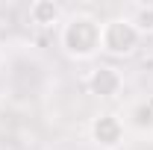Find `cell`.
Here are the masks:
<instances>
[{
    "label": "cell",
    "mask_w": 153,
    "mask_h": 150,
    "mask_svg": "<svg viewBox=\"0 0 153 150\" xmlns=\"http://www.w3.org/2000/svg\"><path fill=\"white\" fill-rule=\"evenodd\" d=\"M100 27L103 21H97L88 12H76L62 24L59 30V47L65 50V56L76 62H88L100 53Z\"/></svg>",
    "instance_id": "obj_1"
},
{
    "label": "cell",
    "mask_w": 153,
    "mask_h": 150,
    "mask_svg": "<svg viewBox=\"0 0 153 150\" xmlns=\"http://www.w3.org/2000/svg\"><path fill=\"white\" fill-rule=\"evenodd\" d=\"M138 44H141V36L130 24V18L103 21V27H100V53L115 56V59H127L138 50Z\"/></svg>",
    "instance_id": "obj_2"
},
{
    "label": "cell",
    "mask_w": 153,
    "mask_h": 150,
    "mask_svg": "<svg viewBox=\"0 0 153 150\" xmlns=\"http://www.w3.org/2000/svg\"><path fill=\"white\" fill-rule=\"evenodd\" d=\"M88 135L100 150H121L127 138V124L115 112H97L88 124Z\"/></svg>",
    "instance_id": "obj_3"
},
{
    "label": "cell",
    "mask_w": 153,
    "mask_h": 150,
    "mask_svg": "<svg viewBox=\"0 0 153 150\" xmlns=\"http://www.w3.org/2000/svg\"><path fill=\"white\" fill-rule=\"evenodd\" d=\"M85 88L94 97H100V100H115L118 94L124 91V76L112 65H97L85 76Z\"/></svg>",
    "instance_id": "obj_4"
},
{
    "label": "cell",
    "mask_w": 153,
    "mask_h": 150,
    "mask_svg": "<svg viewBox=\"0 0 153 150\" xmlns=\"http://www.w3.org/2000/svg\"><path fill=\"white\" fill-rule=\"evenodd\" d=\"M27 18H30V24H36L41 30L56 27V24H62V6L53 0H36V3H30Z\"/></svg>",
    "instance_id": "obj_5"
},
{
    "label": "cell",
    "mask_w": 153,
    "mask_h": 150,
    "mask_svg": "<svg viewBox=\"0 0 153 150\" xmlns=\"http://www.w3.org/2000/svg\"><path fill=\"white\" fill-rule=\"evenodd\" d=\"M127 127H133L135 132H153V100H138L127 109Z\"/></svg>",
    "instance_id": "obj_6"
},
{
    "label": "cell",
    "mask_w": 153,
    "mask_h": 150,
    "mask_svg": "<svg viewBox=\"0 0 153 150\" xmlns=\"http://www.w3.org/2000/svg\"><path fill=\"white\" fill-rule=\"evenodd\" d=\"M130 24L138 30L141 38L150 36V33H153V3H150V6H147V3H144V6H135L133 15H130Z\"/></svg>",
    "instance_id": "obj_7"
}]
</instances>
